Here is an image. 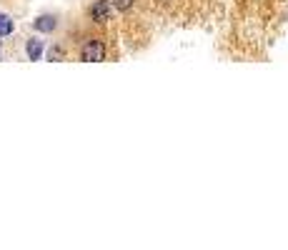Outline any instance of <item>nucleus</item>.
Segmentation results:
<instances>
[{
    "label": "nucleus",
    "mask_w": 288,
    "mask_h": 250,
    "mask_svg": "<svg viewBox=\"0 0 288 250\" xmlns=\"http://www.w3.org/2000/svg\"><path fill=\"white\" fill-rule=\"evenodd\" d=\"M110 13H113V5L108 3V0H95V3L90 5V10H88L90 20H95V23H105L110 18Z\"/></svg>",
    "instance_id": "2"
},
{
    "label": "nucleus",
    "mask_w": 288,
    "mask_h": 250,
    "mask_svg": "<svg viewBox=\"0 0 288 250\" xmlns=\"http://www.w3.org/2000/svg\"><path fill=\"white\" fill-rule=\"evenodd\" d=\"M133 3H135V0H113V5H115L118 10H130Z\"/></svg>",
    "instance_id": "6"
},
{
    "label": "nucleus",
    "mask_w": 288,
    "mask_h": 250,
    "mask_svg": "<svg viewBox=\"0 0 288 250\" xmlns=\"http://www.w3.org/2000/svg\"><path fill=\"white\" fill-rule=\"evenodd\" d=\"M13 33V20L8 15H0V38H5Z\"/></svg>",
    "instance_id": "5"
},
{
    "label": "nucleus",
    "mask_w": 288,
    "mask_h": 250,
    "mask_svg": "<svg viewBox=\"0 0 288 250\" xmlns=\"http://www.w3.org/2000/svg\"><path fill=\"white\" fill-rule=\"evenodd\" d=\"M55 28V18L53 15H43L35 20V30H43V33H50Z\"/></svg>",
    "instance_id": "3"
},
{
    "label": "nucleus",
    "mask_w": 288,
    "mask_h": 250,
    "mask_svg": "<svg viewBox=\"0 0 288 250\" xmlns=\"http://www.w3.org/2000/svg\"><path fill=\"white\" fill-rule=\"evenodd\" d=\"M80 58H83L85 63H100V60L105 58L103 43H100V40H88V43L83 45V50H80Z\"/></svg>",
    "instance_id": "1"
},
{
    "label": "nucleus",
    "mask_w": 288,
    "mask_h": 250,
    "mask_svg": "<svg viewBox=\"0 0 288 250\" xmlns=\"http://www.w3.org/2000/svg\"><path fill=\"white\" fill-rule=\"evenodd\" d=\"M48 58H50V60H60V58H63V50H60V48H50Z\"/></svg>",
    "instance_id": "7"
},
{
    "label": "nucleus",
    "mask_w": 288,
    "mask_h": 250,
    "mask_svg": "<svg viewBox=\"0 0 288 250\" xmlns=\"http://www.w3.org/2000/svg\"><path fill=\"white\" fill-rule=\"evenodd\" d=\"M40 55H43V43L33 38V40L28 43V58H30V60H40Z\"/></svg>",
    "instance_id": "4"
}]
</instances>
